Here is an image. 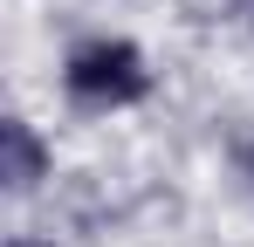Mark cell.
<instances>
[{"label": "cell", "mask_w": 254, "mask_h": 247, "mask_svg": "<svg viewBox=\"0 0 254 247\" xmlns=\"http://www.w3.org/2000/svg\"><path fill=\"white\" fill-rule=\"evenodd\" d=\"M62 89H69L83 110H130V103L151 96V62H144L137 41L96 35V41H76V48H69Z\"/></svg>", "instance_id": "1"}, {"label": "cell", "mask_w": 254, "mask_h": 247, "mask_svg": "<svg viewBox=\"0 0 254 247\" xmlns=\"http://www.w3.org/2000/svg\"><path fill=\"white\" fill-rule=\"evenodd\" d=\"M0 151H7L0 179H7V192H14V199L42 185V172H48V151H42V137H35V124H28V117H7V124H0Z\"/></svg>", "instance_id": "2"}, {"label": "cell", "mask_w": 254, "mask_h": 247, "mask_svg": "<svg viewBox=\"0 0 254 247\" xmlns=\"http://www.w3.org/2000/svg\"><path fill=\"white\" fill-rule=\"evenodd\" d=\"M234 165L248 172V185H254V144H241V151H234Z\"/></svg>", "instance_id": "3"}, {"label": "cell", "mask_w": 254, "mask_h": 247, "mask_svg": "<svg viewBox=\"0 0 254 247\" xmlns=\"http://www.w3.org/2000/svg\"><path fill=\"white\" fill-rule=\"evenodd\" d=\"M248 14H254V0H248Z\"/></svg>", "instance_id": "4"}]
</instances>
